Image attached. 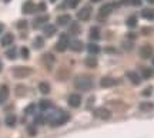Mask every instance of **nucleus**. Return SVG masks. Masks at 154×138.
I'll list each match as a JSON object with an SVG mask.
<instances>
[{
	"label": "nucleus",
	"instance_id": "obj_1",
	"mask_svg": "<svg viewBox=\"0 0 154 138\" xmlns=\"http://www.w3.org/2000/svg\"><path fill=\"white\" fill-rule=\"evenodd\" d=\"M74 86L80 91H88L93 87V78L88 77V76H79L74 80Z\"/></svg>",
	"mask_w": 154,
	"mask_h": 138
},
{
	"label": "nucleus",
	"instance_id": "obj_2",
	"mask_svg": "<svg viewBox=\"0 0 154 138\" xmlns=\"http://www.w3.org/2000/svg\"><path fill=\"white\" fill-rule=\"evenodd\" d=\"M50 125H53V127H57V125H63V124H66L69 120H70V116L64 112V111H57V114L56 116H50Z\"/></svg>",
	"mask_w": 154,
	"mask_h": 138
},
{
	"label": "nucleus",
	"instance_id": "obj_3",
	"mask_svg": "<svg viewBox=\"0 0 154 138\" xmlns=\"http://www.w3.org/2000/svg\"><path fill=\"white\" fill-rule=\"evenodd\" d=\"M32 73H33V70H32L30 67H26V66H20V67H14V68H13V76L16 78H26V77H29Z\"/></svg>",
	"mask_w": 154,
	"mask_h": 138
},
{
	"label": "nucleus",
	"instance_id": "obj_4",
	"mask_svg": "<svg viewBox=\"0 0 154 138\" xmlns=\"http://www.w3.org/2000/svg\"><path fill=\"white\" fill-rule=\"evenodd\" d=\"M67 47H70V37H69V34H61L59 41L56 43V50L57 51H64Z\"/></svg>",
	"mask_w": 154,
	"mask_h": 138
},
{
	"label": "nucleus",
	"instance_id": "obj_5",
	"mask_svg": "<svg viewBox=\"0 0 154 138\" xmlns=\"http://www.w3.org/2000/svg\"><path fill=\"white\" fill-rule=\"evenodd\" d=\"M94 117H96V118H100V120H109L111 117V111L104 108V107H100V108H96V110H94Z\"/></svg>",
	"mask_w": 154,
	"mask_h": 138
},
{
	"label": "nucleus",
	"instance_id": "obj_6",
	"mask_svg": "<svg viewBox=\"0 0 154 138\" xmlns=\"http://www.w3.org/2000/svg\"><path fill=\"white\" fill-rule=\"evenodd\" d=\"M90 16H91V7L90 6H86V7L80 9L79 13H77V19L80 22H87L88 19H90Z\"/></svg>",
	"mask_w": 154,
	"mask_h": 138
},
{
	"label": "nucleus",
	"instance_id": "obj_7",
	"mask_svg": "<svg viewBox=\"0 0 154 138\" xmlns=\"http://www.w3.org/2000/svg\"><path fill=\"white\" fill-rule=\"evenodd\" d=\"M67 103L70 107H79L82 104V95L80 94H70L67 98Z\"/></svg>",
	"mask_w": 154,
	"mask_h": 138
},
{
	"label": "nucleus",
	"instance_id": "obj_8",
	"mask_svg": "<svg viewBox=\"0 0 154 138\" xmlns=\"http://www.w3.org/2000/svg\"><path fill=\"white\" fill-rule=\"evenodd\" d=\"M47 22H49V16H38V17H36V19H34L33 27L34 28L43 27V26H46V24H47Z\"/></svg>",
	"mask_w": 154,
	"mask_h": 138
},
{
	"label": "nucleus",
	"instance_id": "obj_9",
	"mask_svg": "<svg viewBox=\"0 0 154 138\" xmlns=\"http://www.w3.org/2000/svg\"><path fill=\"white\" fill-rule=\"evenodd\" d=\"M117 84V80L113 77H103L100 80V86L101 87H104V88H109V87H113Z\"/></svg>",
	"mask_w": 154,
	"mask_h": 138
},
{
	"label": "nucleus",
	"instance_id": "obj_10",
	"mask_svg": "<svg viewBox=\"0 0 154 138\" xmlns=\"http://www.w3.org/2000/svg\"><path fill=\"white\" fill-rule=\"evenodd\" d=\"M153 56V47L151 46H143L140 49V57L141 58H150Z\"/></svg>",
	"mask_w": 154,
	"mask_h": 138
},
{
	"label": "nucleus",
	"instance_id": "obj_11",
	"mask_svg": "<svg viewBox=\"0 0 154 138\" xmlns=\"http://www.w3.org/2000/svg\"><path fill=\"white\" fill-rule=\"evenodd\" d=\"M36 10V6H34L33 2H24L22 6V11L23 14H30L32 11Z\"/></svg>",
	"mask_w": 154,
	"mask_h": 138
},
{
	"label": "nucleus",
	"instance_id": "obj_12",
	"mask_svg": "<svg viewBox=\"0 0 154 138\" xmlns=\"http://www.w3.org/2000/svg\"><path fill=\"white\" fill-rule=\"evenodd\" d=\"M111 11H113V4H110V3H106V4H103L101 7H100L99 10V14L100 16H109V14H111Z\"/></svg>",
	"mask_w": 154,
	"mask_h": 138
},
{
	"label": "nucleus",
	"instance_id": "obj_13",
	"mask_svg": "<svg viewBox=\"0 0 154 138\" xmlns=\"http://www.w3.org/2000/svg\"><path fill=\"white\" fill-rule=\"evenodd\" d=\"M70 23H72L70 14H61L57 17V26H69Z\"/></svg>",
	"mask_w": 154,
	"mask_h": 138
},
{
	"label": "nucleus",
	"instance_id": "obj_14",
	"mask_svg": "<svg viewBox=\"0 0 154 138\" xmlns=\"http://www.w3.org/2000/svg\"><path fill=\"white\" fill-rule=\"evenodd\" d=\"M43 63H44V66L47 67V68H51V66L54 64V56L51 54V53H46L43 57Z\"/></svg>",
	"mask_w": 154,
	"mask_h": 138
},
{
	"label": "nucleus",
	"instance_id": "obj_15",
	"mask_svg": "<svg viewBox=\"0 0 154 138\" xmlns=\"http://www.w3.org/2000/svg\"><path fill=\"white\" fill-rule=\"evenodd\" d=\"M13 40H14V36H13L11 33H7V34H5V36L2 37L0 44L3 46V47H7V46H10L11 43H13Z\"/></svg>",
	"mask_w": 154,
	"mask_h": 138
},
{
	"label": "nucleus",
	"instance_id": "obj_16",
	"mask_svg": "<svg viewBox=\"0 0 154 138\" xmlns=\"http://www.w3.org/2000/svg\"><path fill=\"white\" fill-rule=\"evenodd\" d=\"M56 33V26L54 24H46V26H43V34L46 36V37H50V36H53V34Z\"/></svg>",
	"mask_w": 154,
	"mask_h": 138
},
{
	"label": "nucleus",
	"instance_id": "obj_17",
	"mask_svg": "<svg viewBox=\"0 0 154 138\" xmlns=\"http://www.w3.org/2000/svg\"><path fill=\"white\" fill-rule=\"evenodd\" d=\"M127 77H128V80H130L134 86H138V84H140V81H141L140 76H138L137 73H134V71H127Z\"/></svg>",
	"mask_w": 154,
	"mask_h": 138
},
{
	"label": "nucleus",
	"instance_id": "obj_18",
	"mask_svg": "<svg viewBox=\"0 0 154 138\" xmlns=\"http://www.w3.org/2000/svg\"><path fill=\"white\" fill-rule=\"evenodd\" d=\"M9 97V87L7 86H2L0 87V104H3Z\"/></svg>",
	"mask_w": 154,
	"mask_h": 138
},
{
	"label": "nucleus",
	"instance_id": "obj_19",
	"mask_svg": "<svg viewBox=\"0 0 154 138\" xmlns=\"http://www.w3.org/2000/svg\"><path fill=\"white\" fill-rule=\"evenodd\" d=\"M70 49H72L73 51L80 53V51L83 50V43L80 41V40H73V41H70Z\"/></svg>",
	"mask_w": 154,
	"mask_h": 138
},
{
	"label": "nucleus",
	"instance_id": "obj_20",
	"mask_svg": "<svg viewBox=\"0 0 154 138\" xmlns=\"http://www.w3.org/2000/svg\"><path fill=\"white\" fill-rule=\"evenodd\" d=\"M56 77H57V80H66V78L70 77V71L69 70H64V68H60L59 71L56 73Z\"/></svg>",
	"mask_w": 154,
	"mask_h": 138
},
{
	"label": "nucleus",
	"instance_id": "obj_21",
	"mask_svg": "<svg viewBox=\"0 0 154 138\" xmlns=\"http://www.w3.org/2000/svg\"><path fill=\"white\" fill-rule=\"evenodd\" d=\"M16 122H17V117L16 116H13V114H10V116H7L5 118V124L7 125V127H14L16 125Z\"/></svg>",
	"mask_w": 154,
	"mask_h": 138
},
{
	"label": "nucleus",
	"instance_id": "obj_22",
	"mask_svg": "<svg viewBox=\"0 0 154 138\" xmlns=\"http://www.w3.org/2000/svg\"><path fill=\"white\" fill-rule=\"evenodd\" d=\"M141 16L146 20H154V10L153 9H143L141 10Z\"/></svg>",
	"mask_w": 154,
	"mask_h": 138
},
{
	"label": "nucleus",
	"instance_id": "obj_23",
	"mask_svg": "<svg viewBox=\"0 0 154 138\" xmlns=\"http://www.w3.org/2000/svg\"><path fill=\"white\" fill-rule=\"evenodd\" d=\"M38 90H40L42 94H49L50 93V84L47 83V81H42V83L38 84Z\"/></svg>",
	"mask_w": 154,
	"mask_h": 138
},
{
	"label": "nucleus",
	"instance_id": "obj_24",
	"mask_svg": "<svg viewBox=\"0 0 154 138\" xmlns=\"http://www.w3.org/2000/svg\"><path fill=\"white\" fill-rule=\"evenodd\" d=\"M44 46V40L42 36H37V37H34L33 40V47L34 49H43Z\"/></svg>",
	"mask_w": 154,
	"mask_h": 138
},
{
	"label": "nucleus",
	"instance_id": "obj_25",
	"mask_svg": "<svg viewBox=\"0 0 154 138\" xmlns=\"http://www.w3.org/2000/svg\"><path fill=\"white\" fill-rule=\"evenodd\" d=\"M16 56H17V49L16 47H11V49L6 50V57H7V58L14 60V58H16Z\"/></svg>",
	"mask_w": 154,
	"mask_h": 138
},
{
	"label": "nucleus",
	"instance_id": "obj_26",
	"mask_svg": "<svg viewBox=\"0 0 154 138\" xmlns=\"http://www.w3.org/2000/svg\"><path fill=\"white\" fill-rule=\"evenodd\" d=\"M137 23H138V20H137V17L136 16H130L128 19L126 20V24L130 28H133V27H136L137 26Z\"/></svg>",
	"mask_w": 154,
	"mask_h": 138
},
{
	"label": "nucleus",
	"instance_id": "obj_27",
	"mask_svg": "<svg viewBox=\"0 0 154 138\" xmlns=\"http://www.w3.org/2000/svg\"><path fill=\"white\" fill-rule=\"evenodd\" d=\"M38 107H40V110H49L50 107H51V101H49V100H42L40 103H38Z\"/></svg>",
	"mask_w": 154,
	"mask_h": 138
},
{
	"label": "nucleus",
	"instance_id": "obj_28",
	"mask_svg": "<svg viewBox=\"0 0 154 138\" xmlns=\"http://www.w3.org/2000/svg\"><path fill=\"white\" fill-rule=\"evenodd\" d=\"M87 50L90 54H97V53H100V47L97 44H94V43H90V44L87 46Z\"/></svg>",
	"mask_w": 154,
	"mask_h": 138
},
{
	"label": "nucleus",
	"instance_id": "obj_29",
	"mask_svg": "<svg viewBox=\"0 0 154 138\" xmlns=\"http://www.w3.org/2000/svg\"><path fill=\"white\" fill-rule=\"evenodd\" d=\"M90 37L93 40H99L100 39V30L99 27H91L90 28Z\"/></svg>",
	"mask_w": 154,
	"mask_h": 138
},
{
	"label": "nucleus",
	"instance_id": "obj_30",
	"mask_svg": "<svg viewBox=\"0 0 154 138\" xmlns=\"http://www.w3.org/2000/svg\"><path fill=\"white\" fill-rule=\"evenodd\" d=\"M154 105L151 103H141L140 104V110L141 111H146V112H149V111H153Z\"/></svg>",
	"mask_w": 154,
	"mask_h": 138
},
{
	"label": "nucleus",
	"instance_id": "obj_31",
	"mask_svg": "<svg viewBox=\"0 0 154 138\" xmlns=\"http://www.w3.org/2000/svg\"><path fill=\"white\" fill-rule=\"evenodd\" d=\"M69 32L72 34H77V33H80V26L77 24V23H72L70 26H69Z\"/></svg>",
	"mask_w": 154,
	"mask_h": 138
},
{
	"label": "nucleus",
	"instance_id": "obj_32",
	"mask_svg": "<svg viewBox=\"0 0 154 138\" xmlns=\"http://www.w3.org/2000/svg\"><path fill=\"white\" fill-rule=\"evenodd\" d=\"M121 47L124 50H128V51H130V50L133 49V41L131 40H124V41H121Z\"/></svg>",
	"mask_w": 154,
	"mask_h": 138
},
{
	"label": "nucleus",
	"instance_id": "obj_33",
	"mask_svg": "<svg viewBox=\"0 0 154 138\" xmlns=\"http://www.w3.org/2000/svg\"><path fill=\"white\" fill-rule=\"evenodd\" d=\"M86 66L93 68V67L97 66V60H96V58H93V57H87V58H86Z\"/></svg>",
	"mask_w": 154,
	"mask_h": 138
},
{
	"label": "nucleus",
	"instance_id": "obj_34",
	"mask_svg": "<svg viewBox=\"0 0 154 138\" xmlns=\"http://www.w3.org/2000/svg\"><path fill=\"white\" fill-rule=\"evenodd\" d=\"M80 2H82V0H66L64 3H67V6H69L70 9H76L77 4H79Z\"/></svg>",
	"mask_w": 154,
	"mask_h": 138
},
{
	"label": "nucleus",
	"instance_id": "obj_35",
	"mask_svg": "<svg viewBox=\"0 0 154 138\" xmlns=\"http://www.w3.org/2000/svg\"><path fill=\"white\" fill-rule=\"evenodd\" d=\"M34 110H36V105L34 104H29L26 108H24V114H33Z\"/></svg>",
	"mask_w": 154,
	"mask_h": 138
},
{
	"label": "nucleus",
	"instance_id": "obj_36",
	"mask_svg": "<svg viewBox=\"0 0 154 138\" xmlns=\"http://www.w3.org/2000/svg\"><path fill=\"white\" fill-rule=\"evenodd\" d=\"M20 56H22L23 58H29V49L27 47H22V49H20Z\"/></svg>",
	"mask_w": 154,
	"mask_h": 138
},
{
	"label": "nucleus",
	"instance_id": "obj_37",
	"mask_svg": "<svg viewBox=\"0 0 154 138\" xmlns=\"http://www.w3.org/2000/svg\"><path fill=\"white\" fill-rule=\"evenodd\" d=\"M26 26H27V22H26V20H20V22H17V28H19V30H24Z\"/></svg>",
	"mask_w": 154,
	"mask_h": 138
},
{
	"label": "nucleus",
	"instance_id": "obj_38",
	"mask_svg": "<svg viewBox=\"0 0 154 138\" xmlns=\"http://www.w3.org/2000/svg\"><path fill=\"white\" fill-rule=\"evenodd\" d=\"M34 122H37V124H44V122H46V118H44V116H36L34 117Z\"/></svg>",
	"mask_w": 154,
	"mask_h": 138
},
{
	"label": "nucleus",
	"instance_id": "obj_39",
	"mask_svg": "<svg viewBox=\"0 0 154 138\" xmlns=\"http://www.w3.org/2000/svg\"><path fill=\"white\" fill-rule=\"evenodd\" d=\"M143 77L144 78H150V77H151V70H150V68H144V70H143Z\"/></svg>",
	"mask_w": 154,
	"mask_h": 138
},
{
	"label": "nucleus",
	"instance_id": "obj_40",
	"mask_svg": "<svg viewBox=\"0 0 154 138\" xmlns=\"http://www.w3.org/2000/svg\"><path fill=\"white\" fill-rule=\"evenodd\" d=\"M144 95V97H149L150 94H151V87H149V88H146V90H143V93H141Z\"/></svg>",
	"mask_w": 154,
	"mask_h": 138
},
{
	"label": "nucleus",
	"instance_id": "obj_41",
	"mask_svg": "<svg viewBox=\"0 0 154 138\" xmlns=\"http://www.w3.org/2000/svg\"><path fill=\"white\" fill-rule=\"evenodd\" d=\"M37 10L38 11H44L46 10V4H44V3H40V4L37 6Z\"/></svg>",
	"mask_w": 154,
	"mask_h": 138
},
{
	"label": "nucleus",
	"instance_id": "obj_42",
	"mask_svg": "<svg viewBox=\"0 0 154 138\" xmlns=\"http://www.w3.org/2000/svg\"><path fill=\"white\" fill-rule=\"evenodd\" d=\"M27 133L30 134V135H36V130H34V127H29Z\"/></svg>",
	"mask_w": 154,
	"mask_h": 138
},
{
	"label": "nucleus",
	"instance_id": "obj_43",
	"mask_svg": "<svg viewBox=\"0 0 154 138\" xmlns=\"http://www.w3.org/2000/svg\"><path fill=\"white\" fill-rule=\"evenodd\" d=\"M133 6H141V0H130Z\"/></svg>",
	"mask_w": 154,
	"mask_h": 138
},
{
	"label": "nucleus",
	"instance_id": "obj_44",
	"mask_svg": "<svg viewBox=\"0 0 154 138\" xmlns=\"http://www.w3.org/2000/svg\"><path fill=\"white\" fill-rule=\"evenodd\" d=\"M107 51H109V53H114L116 50H113V47H107Z\"/></svg>",
	"mask_w": 154,
	"mask_h": 138
},
{
	"label": "nucleus",
	"instance_id": "obj_45",
	"mask_svg": "<svg viewBox=\"0 0 154 138\" xmlns=\"http://www.w3.org/2000/svg\"><path fill=\"white\" fill-rule=\"evenodd\" d=\"M3 28H5V26H3V23H0V33L3 32Z\"/></svg>",
	"mask_w": 154,
	"mask_h": 138
},
{
	"label": "nucleus",
	"instance_id": "obj_46",
	"mask_svg": "<svg viewBox=\"0 0 154 138\" xmlns=\"http://www.w3.org/2000/svg\"><path fill=\"white\" fill-rule=\"evenodd\" d=\"M91 3H99V2H101V0H90Z\"/></svg>",
	"mask_w": 154,
	"mask_h": 138
},
{
	"label": "nucleus",
	"instance_id": "obj_47",
	"mask_svg": "<svg viewBox=\"0 0 154 138\" xmlns=\"http://www.w3.org/2000/svg\"><path fill=\"white\" fill-rule=\"evenodd\" d=\"M2 70H3V63L0 61V73H2Z\"/></svg>",
	"mask_w": 154,
	"mask_h": 138
},
{
	"label": "nucleus",
	"instance_id": "obj_48",
	"mask_svg": "<svg viewBox=\"0 0 154 138\" xmlns=\"http://www.w3.org/2000/svg\"><path fill=\"white\" fill-rule=\"evenodd\" d=\"M127 2H130V0H121V3H124V4H127Z\"/></svg>",
	"mask_w": 154,
	"mask_h": 138
},
{
	"label": "nucleus",
	"instance_id": "obj_49",
	"mask_svg": "<svg viewBox=\"0 0 154 138\" xmlns=\"http://www.w3.org/2000/svg\"><path fill=\"white\" fill-rule=\"evenodd\" d=\"M147 2H149V3H154V0H147Z\"/></svg>",
	"mask_w": 154,
	"mask_h": 138
},
{
	"label": "nucleus",
	"instance_id": "obj_50",
	"mask_svg": "<svg viewBox=\"0 0 154 138\" xmlns=\"http://www.w3.org/2000/svg\"><path fill=\"white\" fill-rule=\"evenodd\" d=\"M5 2H10V0H5Z\"/></svg>",
	"mask_w": 154,
	"mask_h": 138
},
{
	"label": "nucleus",
	"instance_id": "obj_51",
	"mask_svg": "<svg viewBox=\"0 0 154 138\" xmlns=\"http://www.w3.org/2000/svg\"><path fill=\"white\" fill-rule=\"evenodd\" d=\"M50 2H56V0H50Z\"/></svg>",
	"mask_w": 154,
	"mask_h": 138
},
{
	"label": "nucleus",
	"instance_id": "obj_52",
	"mask_svg": "<svg viewBox=\"0 0 154 138\" xmlns=\"http://www.w3.org/2000/svg\"><path fill=\"white\" fill-rule=\"evenodd\" d=\"M153 64H154V60H153Z\"/></svg>",
	"mask_w": 154,
	"mask_h": 138
}]
</instances>
